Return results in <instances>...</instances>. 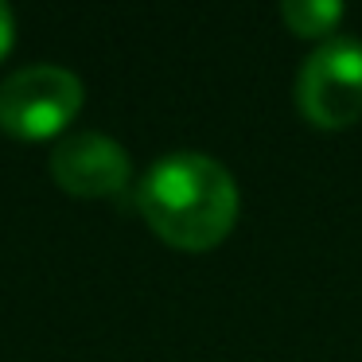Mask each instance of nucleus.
<instances>
[{"instance_id": "f257e3e1", "label": "nucleus", "mask_w": 362, "mask_h": 362, "mask_svg": "<svg viewBox=\"0 0 362 362\" xmlns=\"http://www.w3.org/2000/svg\"><path fill=\"white\" fill-rule=\"evenodd\" d=\"M136 206L152 234L172 250L203 253L226 242L234 230L242 195L226 164L195 148H180L160 156L136 187Z\"/></svg>"}, {"instance_id": "f03ea898", "label": "nucleus", "mask_w": 362, "mask_h": 362, "mask_svg": "<svg viewBox=\"0 0 362 362\" xmlns=\"http://www.w3.org/2000/svg\"><path fill=\"white\" fill-rule=\"evenodd\" d=\"M296 110L323 133H343L362 121V43L335 35L304 59L296 74Z\"/></svg>"}, {"instance_id": "7ed1b4c3", "label": "nucleus", "mask_w": 362, "mask_h": 362, "mask_svg": "<svg viewBox=\"0 0 362 362\" xmlns=\"http://www.w3.org/2000/svg\"><path fill=\"white\" fill-rule=\"evenodd\" d=\"M82 78L59 63H32L0 82V125L24 141L59 136L82 110Z\"/></svg>"}, {"instance_id": "20e7f679", "label": "nucleus", "mask_w": 362, "mask_h": 362, "mask_svg": "<svg viewBox=\"0 0 362 362\" xmlns=\"http://www.w3.org/2000/svg\"><path fill=\"white\" fill-rule=\"evenodd\" d=\"M51 175L63 191L82 199H105L129 187L133 180V160L125 144L113 141L98 129H78V133L59 136L51 148Z\"/></svg>"}, {"instance_id": "39448f33", "label": "nucleus", "mask_w": 362, "mask_h": 362, "mask_svg": "<svg viewBox=\"0 0 362 362\" xmlns=\"http://www.w3.org/2000/svg\"><path fill=\"white\" fill-rule=\"evenodd\" d=\"M343 16L346 8L339 0H284L281 4V20L300 40H323V43L335 40Z\"/></svg>"}, {"instance_id": "423d86ee", "label": "nucleus", "mask_w": 362, "mask_h": 362, "mask_svg": "<svg viewBox=\"0 0 362 362\" xmlns=\"http://www.w3.org/2000/svg\"><path fill=\"white\" fill-rule=\"evenodd\" d=\"M12 40H16V16H12V8L0 0V59L12 51Z\"/></svg>"}]
</instances>
